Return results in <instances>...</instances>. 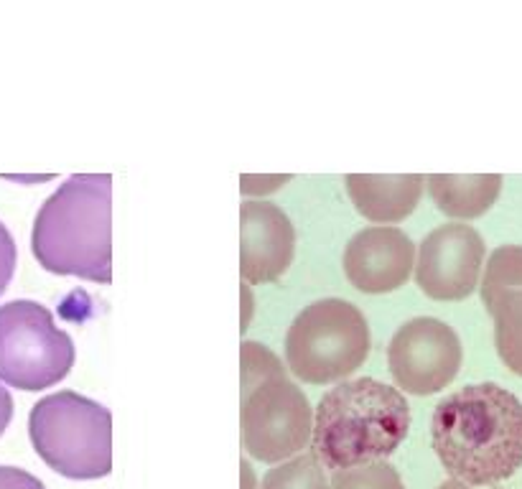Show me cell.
I'll return each mask as SVG.
<instances>
[{
  "label": "cell",
  "mask_w": 522,
  "mask_h": 489,
  "mask_svg": "<svg viewBox=\"0 0 522 489\" xmlns=\"http://www.w3.org/2000/svg\"><path fill=\"white\" fill-rule=\"evenodd\" d=\"M0 489H46L41 479L16 467H0Z\"/></svg>",
  "instance_id": "d6986e66"
},
{
  "label": "cell",
  "mask_w": 522,
  "mask_h": 489,
  "mask_svg": "<svg viewBox=\"0 0 522 489\" xmlns=\"http://www.w3.org/2000/svg\"><path fill=\"white\" fill-rule=\"evenodd\" d=\"M16 242H13V235L8 232V227L0 222V296L6 293L8 283H11L13 273H16Z\"/></svg>",
  "instance_id": "ac0fdd59"
},
{
  "label": "cell",
  "mask_w": 522,
  "mask_h": 489,
  "mask_svg": "<svg viewBox=\"0 0 522 489\" xmlns=\"http://www.w3.org/2000/svg\"><path fill=\"white\" fill-rule=\"evenodd\" d=\"M431 441L451 479L505 482L522 467V400L497 383L466 385L436 405Z\"/></svg>",
  "instance_id": "6da1fadb"
},
{
  "label": "cell",
  "mask_w": 522,
  "mask_h": 489,
  "mask_svg": "<svg viewBox=\"0 0 522 489\" xmlns=\"http://www.w3.org/2000/svg\"><path fill=\"white\" fill-rule=\"evenodd\" d=\"M11 418H13V398H11V393L0 385V436L6 433Z\"/></svg>",
  "instance_id": "ffe728a7"
},
{
  "label": "cell",
  "mask_w": 522,
  "mask_h": 489,
  "mask_svg": "<svg viewBox=\"0 0 522 489\" xmlns=\"http://www.w3.org/2000/svg\"><path fill=\"white\" fill-rule=\"evenodd\" d=\"M487 311L494 319L497 355L515 375L522 377V291L497 298Z\"/></svg>",
  "instance_id": "5bb4252c"
},
{
  "label": "cell",
  "mask_w": 522,
  "mask_h": 489,
  "mask_svg": "<svg viewBox=\"0 0 522 489\" xmlns=\"http://www.w3.org/2000/svg\"><path fill=\"white\" fill-rule=\"evenodd\" d=\"M74 342L46 306L18 298L0 306V383L36 393L54 388L74 367Z\"/></svg>",
  "instance_id": "52a82bcc"
},
{
  "label": "cell",
  "mask_w": 522,
  "mask_h": 489,
  "mask_svg": "<svg viewBox=\"0 0 522 489\" xmlns=\"http://www.w3.org/2000/svg\"><path fill=\"white\" fill-rule=\"evenodd\" d=\"M344 181L357 212L377 225H395L410 217L426 184L421 174H349Z\"/></svg>",
  "instance_id": "7c38bea8"
},
{
  "label": "cell",
  "mask_w": 522,
  "mask_h": 489,
  "mask_svg": "<svg viewBox=\"0 0 522 489\" xmlns=\"http://www.w3.org/2000/svg\"><path fill=\"white\" fill-rule=\"evenodd\" d=\"M365 314L342 298H321L293 319L286 337L288 370L309 385L339 383L370 355Z\"/></svg>",
  "instance_id": "8992f818"
},
{
  "label": "cell",
  "mask_w": 522,
  "mask_h": 489,
  "mask_svg": "<svg viewBox=\"0 0 522 489\" xmlns=\"http://www.w3.org/2000/svg\"><path fill=\"white\" fill-rule=\"evenodd\" d=\"M479 291L487 309L497 298L522 291V245H502L489 255Z\"/></svg>",
  "instance_id": "9a60e30c"
},
{
  "label": "cell",
  "mask_w": 522,
  "mask_h": 489,
  "mask_svg": "<svg viewBox=\"0 0 522 489\" xmlns=\"http://www.w3.org/2000/svg\"><path fill=\"white\" fill-rule=\"evenodd\" d=\"M410 431V405L393 385L375 377L339 383L314 413L311 449L324 469L388 459Z\"/></svg>",
  "instance_id": "3957f363"
},
{
  "label": "cell",
  "mask_w": 522,
  "mask_h": 489,
  "mask_svg": "<svg viewBox=\"0 0 522 489\" xmlns=\"http://www.w3.org/2000/svg\"><path fill=\"white\" fill-rule=\"evenodd\" d=\"M464 349L459 334L438 319H410L388 347V367L395 385L410 395H433L459 375Z\"/></svg>",
  "instance_id": "ba28073f"
},
{
  "label": "cell",
  "mask_w": 522,
  "mask_h": 489,
  "mask_svg": "<svg viewBox=\"0 0 522 489\" xmlns=\"http://www.w3.org/2000/svg\"><path fill=\"white\" fill-rule=\"evenodd\" d=\"M484 240L474 227L451 222L421 242L416 283L433 301H464L479 286L484 268Z\"/></svg>",
  "instance_id": "9c48e42d"
},
{
  "label": "cell",
  "mask_w": 522,
  "mask_h": 489,
  "mask_svg": "<svg viewBox=\"0 0 522 489\" xmlns=\"http://www.w3.org/2000/svg\"><path fill=\"white\" fill-rule=\"evenodd\" d=\"M416 265V245L398 227H367L344 250V273L362 293H390L405 286Z\"/></svg>",
  "instance_id": "8fae6325"
},
{
  "label": "cell",
  "mask_w": 522,
  "mask_h": 489,
  "mask_svg": "<svg viewBox=\"0 0 522 489\" xmlns=\"http://www.w3.org/2000/svg\"><path fill=\"white\" fill-rule=\"evenodd\" d=\"M438 489H472V487L464 482H459V479H449V482H444Z\"/></svg>",
  "instance_id": "44dd1931"
},
{
  "label": "cell",
  "mask_w": 522,
  "mask_h": 489,
  "mask_svg": "<svg viewBox=\"0 0 522 489\" xmlns=\"http://www.w3.org/2000/svg\"><path fill=\"white\" fill-rule=\"evenodd\" d=\"M426 184L436 207L454 220H477L502 192L500 174H431Z\"/></svg>",
  "instance_id": "4fadbf2b"
},
{
  "label": "cell",
  "mask_w": 522,
  "mask_h": 489,
  "mask_svg": "<svg viewBox=\"0 0 522 489\" xmlns=\"http://www.w3.org/2000/svg\"><path fill=\"white\" fill-rule=\"evenodd\" d=\"M31 444L54 472L100 479L113 472V413L97 400L62 390L31 408Z\"/></svg>",
  "instance_id": "5b68a950"
},
{
  "label": "cell",
  "mask_w": 522,
  "mask_h": 489,
  "mask_svg": "<svg viewBox=\"0 0 522 489\" xmlns=\"http://www.w3.org/2000/svg\"><path fill=\"white\" fill-rule=\"evenodd\" d=\"M296 253V230L288 214L270 202H245L240 209L242 281L263 286L288 270Z\"/></svg>",
  "instance_id": "30bf717a"
},
{
  "label": "cell",
  "mask_w": 522,
  "mask_h": 489,
  "mask_svg": "<svg viewBox=\"0 0 522 489\" xmlns=\"http://www.w3.org/2000/svg\"><path fill=\"white\" fill-rule=\"evenodd\" d=\"M242 360V441L247 454L281 464L311 444L314 408L268 347L245 342Z\"/></svg>",
  "instance_id": "277c9868"
},
{
  "label": "cell",
  "mask_w": 522,
  "mask_h": 489,
  "mask_svg": "<svg viewBox=\"0 0 522 489\" xmlns=\"http://www.w3.org/2000/svg\"><path fill=\"white\" fill-rule=\"evenodd\" d=\"M31 250L49 273L113 281V176H69L41 204Z\"/></svg>",
  "instance_id": "7a4b0ae2"
},
{
  "label": "cell",
  "mask_w": 522,
  "mask_h": 489,
  "mask_svg": "<svg viewBox=\"0 0 522 489\" xmlns=\"http://www.w3.org/2000/svg\"><path fill=\"white\" fill-rule=\"evenodd\" d=\"M329 489H405L398 469L385 459L334 469Z\"/></svg>",
  "instance_id": "e0dca14e"
},
{
  "label": "cell",
  "mask_w": 522,
  "mask_h": 489,
  "mask_svg": "<svg viewBox=\"0 0 522 489\" xmlns=\"http://www.w3.org/2000/svg\"><path fill=\"white\" fill-rule=\"evenodd\" d=\"M260 489H329V479L316 456L296 454L270 469Z\"/></svg>",
  "instance_id": "2e32d148"
}]
</instances>
